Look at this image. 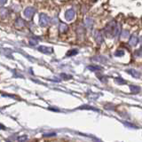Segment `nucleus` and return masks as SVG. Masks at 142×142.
Instances as JSON below:
<instances>
[{
    "instance_id": "obj_8",
    "label": "nucleus",
    "mask_w": 142,
    "mask_h": 142,
    "mask_svg": "<svg viewBox=\"0 0 142 142\" xmlns=\"http://www.w3.org/2000/svg\"><path fill=\"white\" fill-rule=\"evenodd\" d=\"M127 72H128L129 74H131V75L132 76V77H134L135 78H139V77H141L140 72L135 70V69H128Z\"/></svg>"
},
{
    "instance_id": "obj_9",
    "label": "nucleus",
    "mask_w": 142,
    "mask_h": 142,
    "mask_svg": "<svg viewBox=\"0 0 142 142\" xmlns=\"http://www.w3.org/2000/svg\"><path fill=\"white\" fill-rule=\"evenodd\" d=\"M14 25L16 28H23L24 26H25V21H24V20L21 19V18H18L15 21Z\"/></svg>"
},
{
    "instance_id": "obj_11",
    "label": "nucleus",
    "mask_w": 142,
    "mask_h": 142,
    "mask_svg": "<svg viewBox=\"0 0 142 142\" xmlns=\"http://www.w3.org/2000/svg\"><path fill=\"white\" fill-rule=\"evenodd\" d=\"M60 32H61V34H64L66 33V32H68L69 30V26L67 25L66 23H61L60 24Z\"/></svg>"
},
{
    "instance_id": "obj_27",
    "label": "nucleus",
    "mask_w": 142,
    "mask_h": 142,
    "mask_svg": "<svg viewBox=\"0 0 142 142\" xmlns=\"http://www.w3.org/2000/svg\"><path fill=\"white\" fill-rule=\"evenodd\" d=\"M139 40H140V43L142 44V37H140V38H139Z\"/></svg>"
},
{
    "instance_id": "obj_15",
    "label": "nucleus",
    "mask_w": 142,
    "mask_h": 142,
    "mask_svg": "<svg viewBox=\"0 0 142 142\" xmlns=\"http://www.w3.org/2000/svg\"><path fill=\"white\" fill-rule=\"evenodd\" d=\"M77 35L80 37H83V35H85V29H83V28L82 26H80V27H78V29H77Z\"/></svg>"
},
{
    "instance_id": "obj_13",
    "label": "nucleus",
    "mask_w": 142,
    "mask_h": 142,
    "mask_svg": "<svg viewBox=\"0 0 142 142\" xmlns=\"http://www.w3.org/2000/svg\"><path fill=\"white\" fill-rule=\"evenodd\" d=\"M88 69H90V70H91V71H99V70H101L102 69V68L101 67H99V66H89L88 67Z\"/></svg>"
},
{
    "instance_id": "obj_4",
    "label": "nucleus",
    "mask_w": 142,
    "mask_h": 142,
    "mask_svg": "<svg viewBox=\"0 0 142 142\" xmlns=\"http://www.w3.org/2000/svg\"><path fill=\"white\" fill-rule=\"evenodd\" d=\"M93 37H94V39H95V41L97 42V44L101 45V44L103 43V37H102V34H101V31L95 30L93 32Z\"/></svg>"
},
{
    "instance_id": "obj_22",
    "label": "nucleus",
    "mask_w": 142,
    "mask_h": 142,
    "mask_svg": "<svg viewBox=\"0 0 142 142\" xmlns=\"http://www.w3.org/2000/svg\"><path fill=\"white\" fill-rule=\"evenodd\" d=\"M17 140H19V141H27L28 140V136L27 135L21 136V137L18 138Z\"/></svg>"
},
{
    "instance_id": "obj_21",
    "label": "nucleus",
    "mask_w": 142,
    "mask_h": 142,
    "mask_svg": "<svg viewBox=\"0 0 142 142\" xmlns=\"http://www.w3.org/2000/svg\"><path fill=\"white\" fill-rule=\"evenodd\" d=\"M135 56L138 58H140L142 57V48H140V49L137 50V51L135 52Z\"/></svg>"
},
{
    "instance_id": "obj_17",
    "label": "nucleus",
    "mask_w": 142,
    "mask_h": 142,
    "mask_svg": "<svg viewBox=\"0 0 142 142\" xmlns=\"http://www.w3.org/2000/svg\"><path fill=\"white\" fill-rule=\"evenodd\" d=\"M77 53H78V51H77V49L69 50V51L67 53V56H73V55H76Z\"/></svg>"
},
{
    "instance_id": "obj_2",
    "label": "nucleus",
    "mask_w": 142,
    "mask_h": 142,
    "mask_svg": "<svg viewBox=\"0 0 142 142\" xmlns=\"http://www.w3.org/2000/svg\"><path fill=\"white\" fill-rule=\"evenodd\" d=\"M50 21H51V20H50V18L48 17L46 14H45V13H41V14H40L39 22L41 27H46Z\"/></svg>"
},
{
    "instance_id": "obj_1",
    "label": "nucleus",
    "mask_w": 142,
    "mask_h": 142,
    "mask_svg": "<svg viewBox=\"0 0 142 142\" xmlns=\"http://www.w3.org/2000/svg\"><path fill=\"white\" fill-rule=\"evenodd\" d=\"M115 27H116V22L115 21H110L109 23L107 24V26L104 29V31H105V34L107 35V37H112L113 36H115Z\"/></svg>"
},
{
    "instance_id": "obj_12",
    "label": "nucleus",
    "mask_w": 142,
    "mask_h": 142,
    "mask_svg": "<svg viewBox=\"0 0 142 142\" xmlns=\"http://www.w3.org/2000/svg\"><path fill=\"white\" fill-rule=\"evenodd\" d=\"M130 90H131V93H135V94H137L140 91V88L137 86V85H130Z\"/></svg>"
},
{
    "instance_id": "obj_24",
    "label": "nucleus",
    "mask_w": 142,
    "mask_h": 142,
    "mask_svg": "<svg viewBox=\"0 0 142 142\" xmlns=\"http://www.w3.org/2000/svg\"><path fill=\"white\" fill-rule=\"evenodd\" d=\"M56 134L54 132L53 133H48V134H45L44 136H45V137H53V136H55Z\"/></svg>"
},
{
    "instance_id": "obj_3",
    "label": "nucleus",
    "mask_w": 142,
    "mask_h": 142,
    "mask_svg": "<svg viewBox=\"0 0 142 142\" xmlns=\"http://www.w3.org/2000/svg\"><path fill=\"white\" fill-rule=\"evenodd\" d=\"M35 13H36V10H35V8H33V7H27L25 10H24V15H25V17L29 20H30L31 18L33 17Z\"/></svg>"
},
{
    "instance_id": "obj_7",
    "label": "nucleus",
    "mask_w": 142,
    "mask_h": 142,
    "mask_svg": "<svg viewBox=\"0 0 142 142\" xmlns=\"http://www.w3.org/2000/svg\"><path fill=\"white\" fill-rule=\"evenodd\" d=\"M38 51L41 52V53H47V54H50V53H53V48L46 47V46H39L38 47Z\"/></svg>"
},
{
    "instance_id": "obj_19",
    "label": "nucleus",
    "mask_w": 142,
    "mask_h": 142,
    "mask_svg": "<svg viewBox=\"0 0 142 142\" xmlns=\"http://www.w3.org/2000/svg\"><path fill=\"white\" fill-rule=\"evenodd\" d=\"M115 55L116 56V57H122V56L124 55V52H123V50H117L115 53Z\"/></svg>"
},
{
    "instance_id": "obj_18",
    "label": "nucleus",
    "mask_w": 142,
    "mask_h": 142,
    "mask_svg": "<svg viewBox=\"0 0 142 142\" xmlns=\"http://www.w3.org/2000/svg\"><path fill=\"white\" fill-rule=\"evenodd\" d=\"M129 37V31L127 29H124L121 32V37L122 38H126V37Z\"/></svg>"
},
{
    "instance_id": "obj_10",
    "label": "nucleus",
    "mask_w": 142,
    "mask_h": 142,
    "mask_svg": "<svg viewBox=\"0 0 142 142\" xmlns=\"http://www.w3.org/2000/svg\"><path fill=\"white\" fill-rule=\"evenodd\" d=\"M85 26L87 28V29H91L93 26V20L91 19V18H86L85 20Z\"/></svg>"
},
{
    "instance_id": "obj_23",
    "label": "nucleus",
    "mask_w": 142,
    "mask_h": 142,
    "mask_svg": "<svg viewBox=\"0 0 142 142\" xmlns=\"http://www.w3.org/2000/svg\"><path fill=\"white\" fill-rule=\"evenodd\" d=\"M29 44H30L31 45H37V41L35 40V38H30L29 39Z\"/></svg>"
},
{
    "instance_id": "obj_14",
    "label": "nucleus",
    "mask_w": 142,
    "mask_h": 142,
    "mask_svg": "<svg viewBox=\"0 0 142 142\" xmlns=\"http://www.w3.org/2000/svg\"><path fill=\"white\" fill-rule=\"evenodd\" d=\"M9 14V13H8V10L6 8H1V17L2 19H4L5 17H6V16Z\"/></svg>"
},
{
    "instance_id": "obj_16",
    "label": "nucleus",
    "mask_w": 142,
    "mask_h": 142,
    "mask_svg": "<svg viewBox=\"0 0 142 142\" xmlns=\"http://www.w3.org/2000/svg\"><path fill=\"white\" fill-rule=\"evenodd\" d=\"M115 83H117L118 85H123V83H126V81L125 80H123L122 77H116V78L115 79Z\"/></svg>"
},
{
    "instance_id": "obj_20",
    "label": "nucleus",
    "mask_w": 142,
    "mask_h": 142,
    "mask_svg": "<svg viewBox=\"0 0 142 142\" xmlns=\"http://www.w3.org/2000/svg\"><path fill=\"white\" fill-rule=\"evenodd\" d=\"M120 29H121L120 25L119 24H116V27H115V37H117L120 34Z\"/></svg>"
},
{
    "instance_id": "obj_6",
    "label": "nucleus",
    "mask_w": 142,
    "mask_h": 142,
    "mask_svg": "<svg viewBox=\"0 0 142 142\" xmlns=\"http://www.w3.org/2000/svg\"><path fill=\"white\" fill-rule=\"evenodd\" d=\"M138 43H139V38H138V37L136 35H132L129 40V45H131V46H135Z\"/></svg>"
},
{
    "instance_id": "obj_5",
    "label": "nucleus",
    "mask_w": 142,
    "mask_h": 142,
    "mask_svg": "<svg viewBox=\"0 0 142 142\" xmlns=\"http://www.w3.org/2000/svg\"><path fill=\"white\" fill-rule=\"evenodd\" d=\"M75 11L74 9H69L65 13V18L67 21H72L75 18Z\"/></svg>"
},
{
    "instance_id": "obj_26",
    "label": "nucleus",
    "mask_w": 142,
    "mask_h": 142,
    "mask_svg": "<svg viewBox=\"0 0 142 142\" xmlns=\"http://www.w3.org/2000/svg\"><path fill=\"white\" fill-rule=\"evenodd\" d=\"M5 2H6V0H0V5H1V6H3V5H5Z\"/></svg>"
},
{
    "instance_id": "obj_25",
    "label": "nucleus",
    "mask_w": 142,
    "mask_h": 142,
    "mask_svg": "<svg viewBox=\"0 0 142 142\" xmlns=\"http://www.w3.org/2000/svg\"><path fill=\"white\" fill-rule=\"evenodd\" d=\"M61 77H65V78H67V79L71 78L70 76H67V75H66V74H61Z\"/></svg>"
}]
</instances>
